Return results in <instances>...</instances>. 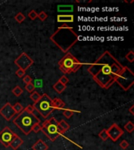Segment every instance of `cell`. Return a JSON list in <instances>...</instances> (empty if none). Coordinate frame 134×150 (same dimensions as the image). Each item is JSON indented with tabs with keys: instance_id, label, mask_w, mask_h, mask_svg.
Masks as SVG:
<instances>
[{
	"instance_id": "6da1fadb",
	"label": "cell",
	"mask_w": 134,
	"mask_h": 150,
	"mask_svg": "<svg viewBox=\"0 0 134 150\" xmlns=\"http://www.w3.org/2000/svg\"><path fill=\"white\" fill-rule=\"evenodd\" d=\"M124 66L108 51H105L87 69L93 79L100 87L108 89L114 83V79Z\"/></svg>"
},
{
	"instance_id": "7a4b0ae2",
	"label": "cell",
	"mask_w": 134,
	"mask_h": 150,
	"mask_svg": "<svg viewBox=\"0 0 134 150\" xmlns=\"http://www.w3.org/2000/svg\"><path fill=\"white\" fill-rule=\"evenodd\" d=\"M50 40L63 52H68L79 41V35L71 27L58 28L50 36Z\"/></svg>"
},
{
	"instance_id": "3957f363",
	"label": "cell",
	"mask_w": 134,
	"mask_h": 150,
	"mask_svg": "<svg viewBox=\"0 0 134 150\" xmlns=\"http://www.w3.org/2000/svg\"><path fill=\"white\" fill-rule=\"evenodd\" d=\"M13 123L19 128L24 135H28L32 132V128L36 123H40V120L34 113H27L23 110L14 119Z\"/></svg>"
},
{
	"instance_id": "277c9868",
	"label": "cell",
	"mask_w": 134,
	"mask_h": 150,
	"mask_svg": "<svg viewBox=\"0 0 134 150\" xmlns=\"http://www.w3.org/2000/svg\"><path fill=\"white\" fill-rule=\"evenodd\" d=\"M83 65V63L76 59L71 52H67L58 62V66L60 67V71L63 72L64 74H67L75 73L82 67Z\"/></svg>"
},
{
	"instance_id": "5b68a950",
	"label": "cell",
	"mask_w": 134,
	"mask_h": 150,
	"mask_svg": "<svg viewBox=\"0 0 134 150\" xmlns=\"http://www.w3.org/2000/svg\"><path fill=\"white\" fill-rule=\"evenodd\" d=\"M41 131H43V134L52 142L56 141L58 137L63 136L64 134L60 129L59 122L54 117H51L50 119L46 120L43 122Z\"/></svg>"
},
{
	"instance_id": "8992f818",
	"label": "cell",
	"mask_w": 134,
	"mask_h": 150,
	"mask_svg": "<svg viewBox=\"0 0 134 150\" xmlns=\"http://www.w3.org/2000/svg\"><path fill=\"white\" fill-rule=\"evenodd\" d=\"M114 82H116L124 91H128L134 84V74L128 67H123L122 70L118 74Z\"/></svg>"
},
{
	"instance_id": "52a82bcc",
	"label": "cell",
	"mask_w": 134,
	"mask_h": 150,
	"mask_svg": "<svg viewBox=\"0 0 134 150\" xmlns=\"http://www.w3.org/2000/svg\"><path fill=\"white\" fill-rule=\"evenodd\" d=\"M34 107L43 118L46 119L54 110L52 106V99L47 94L41 96L39 100L34 103Z\"/></svg>"
},
{
	"instance_id": "ba28073f",
	"label": "cell",
	"mask_w": 134,
	"mask_h": 150,
	"mask_svg": "<svg viewBox=\"0 0 134 150\" xmlns=\"http://www.w3.org/2000/svg\"><path fill=\"white\" fill-rule=\"evenodd\" d=\"M17 136V134L14 133L9 127H5L0 131V143L3 145L4 147H9L11 142H13V140Z\"/></svg>"
},
{
	"instance_id": "9c48e42d",
	"label": "cell",
	"mask_w": 134,
	"mask_h": 150,
	"mask_svg": "<svg viewBox=\"0 0 134 150\" xmlns=\"http://www.w3.org/2000/svg\"><path fill=\"white\" fill-rule=\"evenodd\" d=\"M14 63L19 67V69L26 71L30 67L33 65L34 61L26 52H22L14 60Z\"/></svg>"
},
{
	"instance_id": "30bf717a",
	"label": "cell",
	"mask_w": 134,
	"mask_h": 150,
	"mask_svg": "<svg viewBox=\"0 0 134 150\" xmlns=\"http://www.w3.org/2000/svg\"><path fill=\"white\" fill-rule=\"evenodd\" d=\"M107 133L108 139H111L113 142H115L123 135L124 130L117 124H113L108 129H107Z\"/></svg>"
},
{
	"instance_id": "8fae6325",
	"label": "cell",
	"mask_w": 134,
	"mask_h": 150,
	"mask_svg": "<svg viewBox=\"0 0 134 150\" xmlns=\"http://www.w3.org/2000/svg\"><path fill=\"white\" fill-rule=\"evenodd\" d=\"M17 113L14 110L13 106L9 102H6V104L0 109V115L7 121H9Z\"/></svg>"
},
{
	"instance_id": "7c38bea8",
	"label": "cell",
	"mask_w": 134,
	"mask_h": 150,
	"mask_svg": "<svg viewBox=\"0 0 134 150\" xmlns=\"http://www.w3.org/2000/svg\"><path fill=\"white\" fill-rule=\"evenodd\" d=\"M57 22L68 24L74 22V16L72 14H59L57 15Z\"/></svg>"
},
{
	"instance_id": "4fadbf2b",
	"label": "cell",
	"mask_w": 134,
	"mask_h": 150,
	"mask_svg": "<svg viewBox=\"0 0 134 150\" xmlns=\"http://www.w3.org/2000/svg\"><path fill=\"white\" fill-rule=\"evenodd\" d=\"M52 106L53 108V110H64L65 107V103L63 102L62 99H59V98H54L52 99Z\"/></svg>"
},
{
	"instance_id": "5bb4252c",
	"label": "cell",
	"mask_w": 134,
	"mask_h": 150,
	"mask_svg": "<svg viewBox=\"0 0 134 150\" xmlns=\"http://www.w3.org/2000/svg\"><path fill=\"white\" fill-rule=\"evenodd\" d=\"M32 148L33 150H47L49 149V146L43 139H39L37 142L32 145Z\"/></svg>"
},
{
	"instance_id": "9a60e30c",
	"label": "cell",
	"mask_w": 134,
	"mask_h": 150,
	"mask_svg": "<svg viewBox=\"0 0 134 150\" xmlns=\"http://www.w3.org/2000/svg\"><path fill=\"white\" fill-rule=\"evenodd\" d=\"M23 144H24L23 139H21L20 136L17 135V137L13 140V142H11V144H10L9 146L12 148V149L13 150H17L18 148L20 147V146H21Z\"/></svg>"
},
{
	"instance_id": "2e32d148",
	"label": "cell",
	"mask_w": 134,
	"mask_h": 150,
	"mask_svg": "<svg viewBox=\"0 0 134 150\" xmlns=\"http://www.w3.org/2000/svg\"><path fill=\"white\" fill-rule=\"evenodd\" d=\"M53 89H54L56 91H57V93H62L65 90L66 88H67V86L66 85H64L63 84H61V83L58 81H57V82L55 83L54 85H53Z\"/></svg>"
},
{
	"instance_id": "e0dca14e",
	"label": "cell",
	"mask_w": 134,
	"mask_h": 150,
	"mask_svg": "<svg viewBox=\"0 0 134 150\" xmlns=\"http://www.w3.org/2000/svg\"><path fill=\"white\" fill-rule=\"evenodd\" d=\"M80 113V111L73 110H70V109H64L63 110V115L65 116L67 119H70L71 116H73L74 113Z\"/></svg>"
},
{
	"instance_id": "ac0fdd59",
	"label": "cell",
	"mask_w": 134,
	"mask_h": 150,
	"mask_svg": "<svg viewBox=\"0 0 134 150\" xmlns=\"http://www.w3.org/2000/svg\"><path fill=\"white\" fill-rule=\"evenodd\" d=\"M59 126H60V129L62 130V131H63L64 133H65L66 131L68 130H69V128H70V125H69L64 120H61L59 122Z\"/></svg>"
},
{
	"instance_id": "d6986e66",
	"label": "cell",
	"mask_w": 134,
	"mask_h": 150,
	"mask_svg": "<svg viewBox=\"0 0 134 150\" xmlns=\"http://www.w3.org/2000/svg\"><path fill=\"white\" fill-rule=\"evenodd\" d=\"M12 93L14 94V96H15L16 97H19L23 94V89L20 88L19 85H17V86H15L14 88H13Z\"/></svg>"
},
{
	"instance_id": "ffe728a7",
	"label": "cell",
	"mask_w": 134,
	"mask_h": 150,
	"mask_svg": "<svg viewBox=\"0 0 134 150\" xmlns=\"http://www.w3.org/2000/svg\"><path fill=\"white\" fill-rule=\"evenodd\" d=\"M57 10L60 12H71L73 11V6L68 5V6H58Z\"/></svg>"
},
{
	"instance_id": "44dd1931",
	"label": "cell",
	"mask_w": 134,
	"mask_h": 150,
	"mask_svg": "<svg viewBox=\"0 0 134 150\" xmlns=\"http://www.w3.org/2000/svg\"><path fill=\"white\" fill-rule=\"evenodd\" d=\"M124 129L128 132V133H133L134 130V124L132 121H129L126 123L124 126Z\"/></svg>"
},
{
	"instance_id": "7402d4cb",
	"label": "cell",
	"mask_w": 134,
	"mask_h": 150,
	"mask_svg": "<svg viewBox=\"0 0 134 150\" xmlns=\"http://www.w3.org/2000/svg\"><path fill=\"white\" fill-rule=\"evenodd\" d=\"M40 98H41V95L38 91H34L33 92H32L31 96H30V99L34 102V103L38 102Z\"/></svg>"
},
{
	"instance_id": "603a6c76",
	"label": "cell",
	"mask_w": 134,
	"mask_h": 150,
	"mask_svg": "<svg viewBox=\"0 0 134 150\" xmlns=\"http://www.w3.org/2000/svg\"><path fill=\"white\" fill-rule=\"evenodd\" d=\"M98 136H99V138L102 141H104V142L107 141L108 139V133H107V129H103L100 133H99Z\"/></svg>"
},
{
	"instance_id": "cb8c5ba5",
	"label": "cell",
	"mask_w": 134,
	"mask_h": 150,
	"mask_svg": "<svg viewBox=\"0 0 134 150\" xmlns=\"http://www.w3.org/2000/svg\"><path fill=\"white\" fill-rule=\"evenodd\" d=\"M13 108H14V110L16 112V113H20V112H22L24 110V106L21 104H20V102H17V103H15L14 106H13Z\"/></svg>"
},
{
	"instance_id": "d4e9b609",
	"label": "cell",
	"mask_w": 134,
	"mask_h": 150,
	"mask_svg": "<svg viewBox=\"0 0 134 150\" xmlns=\"http://www.w3.org/2000/svg\"><path fill=\"white\" fill-rule=\"evenodd\" d=\"M14 19L17 20V22L20 23H20L24 21V20H25V16H24L22 13H17V14L15 15Z\"/></svg>"
},
{
	"instance_id": "484cf974",
	"label": "cell",
	"mask_w": 134,
	"mask_h": 150,
	"mask_svg": "<svg viewBox=\"0 0 134 150\" xmlns=\"http://www.w3.org/2000/svg\"><path fill=\"white\" fill-rule=\"evenodd\" d=\"M126 59L128 60L129 63H133L134 61V52L133 51L130 50L128 52V53L126 55Z\"/></svg>"
},
{
	"instance_id": "4316f807",
	"label": "cell",
	"mask_w": 134,
	"mask_h": 150,
	"mask_svg": "<svg viewBox=\"0 0 134 150\" xmlns=\"http://www.w3.org/2000/svg\"><path fill=\"white\" fill-rule=\"evenodd\" d=\"M47 17H48V15L46 14V13L45 11H41L39 13H38V18L41 21H45L47 19Z\"/></svg>"
},
{
	"instance_id": "83f0119b",
	"label": "cell",
	"mask_w": 134,
	"mask_h": 150,
	"mask_svg": "<svg viewBox=\"0 0 134 150\" xmlns=\"http://www.w3.org/2000/svg\"><path fill=\"white\" fill-rule=\"evenodd\" d=\"M25 89L28 92H30V93H32V92H33L35 91V85L33 84V83H29V84H27V85H25Z\"/></svg>"
},
{
	"instance_id": "f1b7e54d",
	"label": "cell",
	"mask_w": 134,
	"mask_h": 150,
	"mask_svg": "<svg viewBox=\"0 0 134 150\" xmlns=\"http://www.w3.org/2000/svg\"><path fill=\"white\" fill-rule=\"evenodd\" d=\"M41 130H42V125L40 124V123H36L33 126L32 131H34L35 133H38V132L41 131Z\"/></svg>"
},
{
	"instance_id": "f546056e",
	"label": "cell",
	"mask_w": 134,
	"mask_h": 150,
	"mask_svg": "<svg viewBox=\"0 0 134 150\" xmlns=\"http://www.w3.org/2000/svg\"><path fill=\"white\" fill-rule=\"evenodd\" d=\"M28 17L31 20H34L38 18V13L35 10H31L28 13Z\"/></svg>"
},
{
	"instance_id": "4dcf8cb0",
	"label": "cell",
	"mask_w": 134,
	"mask_h": 150,
	"mask_svg": "<svg viewBox=\"0 0 134 150\" xmlns=\"http://www.w3.org/2000/svg\"><path fill=\"white\" fill-rule=\"evenodd\" d=\"M24 110L26 111L27 113H34V111L35 110V109L34 106L33 105H28V106H26V107L24 109Z\"/></svg>"
},
{
	"instance_id": "1f68e13d",
	"label": "cell",
	"mask_w": 134,
	"mask_h": 150,
	"mask_svg": "<svg viewBox=\"0 0 134 150\" xmlns=\"http://www.w3.org/2000/svg\"><path fill=\"white\" fill-rule=\"evenodd\" d=\"M59 81H60L61 84H63L64 85H67V84L69 82V79L65 76V75H63V76H61L60 77Z\"/></svg>"
},
{
	"instance_id": "d6a6232c",
	"label": "cell",
	"mask_w": 134,
	"mask_h": 150,
	"mask_svg": "<svg viewBox=\"0 0 134 150\" xmlns=\"http://www.w3.org/2000/svg\"><path fill=\"white\" fill-rule=\"evenodd\" d=\"M119 146L122 148V149H126L129 146V143L126 140H122V142H120Z\"/></svg>"
},
{
	"instance_id": "836d02e7",
	"label": "cell",
	"mask_w": 134,
	"mask_h": 150,
	"mask_svg": "<svg viewBox=\"0 0 134 150\" xmlns=\"http://www.w3.org/2000/svg\"><path fill=\"white\" fill-rule=\"evenodd\" d=\"M16 75H17L18 77H20V78H23L25 76V71H23V70H21V69H18L17 71H16Z\"/></svg>"
},
{
	"instance_id": "e575fe53",
	"label": "cell",
	"mask_w": 134,
	"mask_h": 150,
	"mask_svg": "<svg viewBox=\"0 0 134 150\" xmlns=\"http://www.w3.org/2000/svg\"><path fill=\"white\" fill-rule=\"evenodd\" d=\"M23 81L25 83V85H27V84L32 82V78L29 75H25L23 77Z\"/></svg>"
},
{
	"instance_id": "d590c367",
	"label": "cell",
	"mask_w": 134,
	"mask_h": 150,
	"mask_svg": "<svg viewBox=\"0 0 134 150\" xmlns=\"http://www.w3.org/2000/svg\"><path fill=\"white\" fill-rule=\"evenodd\" d=\"M133 109H134V106L133 105L131 106V107L129 108V113H131L132 115H133V116L134 115V112H133Z\"/></svg>"
},
{
	"instance_id": "8d00e7d4",
	"label": "cell",
	"mask_w": 134,
	"mask_h": 150,
	"mask_svg": "<svg viewBox=\"0 0 134 150\" xmlns=\"http://www.w3.org/2000/svg\"><path fill=\"white\" fill-rule=\"evenodd\" d=\"M70 26L68 24H63V25H61L60 28H69Z\"/></svg>"
}]
</instances>
